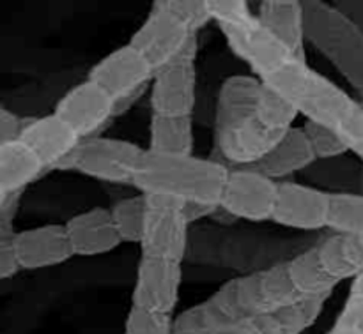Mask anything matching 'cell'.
I'll return each instance as SVG.
<instances>
[{
    "label": "cell",
    "instance_id": "2",
    "mask_svg": "<svg viewBox=\"0 0 363 334\" xmlns=\"http://www.w3.org/2000/svg\"><path fill=\"white\" fill-rule=\"evenodd\" d=\"M266 84L289 98L305 119L335 131L350 152L363 163V101L326 78L307 60L293 59Z\"/></svg>",
    "mask_w": 363,
    "mask_h": 334
},
{
    "label": "cell",
    "instance_id": "38",
    "mask_svg": "<svg viewBox=\"0 0 363 334\" xmlns=\"http://www.w3.org/2000/svg\"><path fill=\"white\" fill-rule=\"evenodd\" d=\"M340 14L363 28V0H330Z\"/></svg>",
    "mask_w": 363,
    "mask_h": 334
},
{
    "label": "cell",
    "instance_id": "6",
    "mask_svg": "<svg viewBox=\"0 0 363 334\" xmlns=\"http://www.w3.org/2000/svg\"><path fill=\"white\" fill-rule=\"evenodd\" d=\"M197 34L190 25L167 9H151L128 42L135 46L156 71L199 52Z\"/></svg>",
    "mask_w": 363,
    "mask_h": 334
},
{
    "label": "cell",
    "instance_id": "35",
    "mask_svg": "<svg viewBox=\"0 0 363 334\" xmlns=\"http://www.w3.org/2000/svg\"><path fill=\"white\" fill-rule=\"evenodd\" d=\"M211 11L213 21L218 25L241 23L254 16L250 11L248 0H206Z\"/></svg>",
    "mask_w": 363,
    "mask_h": 334
},
{
    "label": "cell",
    "instance_id": "28",
    "mask_svg": "<svg viewBox=\"0 0 363 334\" xmlns=\"http://www.w3.org/2000/svg\"><path fill=\"white\" fill-rule=\"evenodd\" d=\"M257 115L269 131L284 134L294 126L296 119L300 117V112L294 106V103L289 98H286L279 88L264 81L257 99Z\"/></svg>",
    "mask_w": 363,
    "mask_h": 334
},
{
    "label": "cell",
    "instance_id": "19",
    "mask_svg": "<svg viewBox=\"0 0 363 334\" xmlns=\"http://www.w3.org/2000/svg\"><path fill=\"white\" fill-rule=\"evenodd\" d=\"M315 161H318V158H315V152L308 142L307 134H305L303 127L293 126L284 133V137L273 145L272 151L261 161L250 166L282 183V180H287L296 173H303Z\"/></svg>",
    "mask_w": 363,
    "mask_h": 334
},
{
    "label": "cell",
    "instance_id": "30",
    "mask_svg": "<svg viewBox=\"0 0 363 334\" xmlns=\"http://www.w3.org/2000/svg\"><path fill=\"white\" fill-rule=\"evenodd\" d=\"M328 230L363 237V193L337 191L332 193Z\"/></svg>",
    "mask_w": 363,
    "mask_h": 334
},
{
    "label": "cell",
    "instance_id": "36",
    "mask_svg": "<svg viewBox=\"0 0 363 334\" xmlns=\"http://www.w3.org/2000/svg\"><path fill=\"white\" fill-rule=\"evenodd\" d=\"M14 229L7 225H0V280L14 278L20 271H23L18 260L16 250L13 244Z\"/></svg>",
    "mask_w": 363,
    "mask_h": 334
},
{
    "label": "cell",
    "instance_id": "8",
    "mask_svg": "<svg viewBox=\"0 0 363 334\" xmlns=\"http://www.w3.org/2000/svg\"><path fill=\"white\" fill-rule=\"evenodd\" d=\"M188 221L184 204L167 197H149L140 257L183 262L188 250Z\"/></svg>",
    "mask_w": 363,
    "mask_h": 334
},
{
    "label": "cell",
    "instance_id": "37",
    "mask_svg": "<svg viewBox=\"0 0 363 334\" xmlns=\"http://www.w3.org/2000/svg\"><path fill=\"white\" fill-rule=\"evenodd\" d=\"M25 119H21L16 112L2 106L0 108V144L18 140L23 129Z\"/></svg>",
    "mask_w": 363,
    "mask_h": 334
},
{
    "label": "cell",
    "instance_id": "23",
    "mask_svg": "<svg viewBox=\"0 0 363 334\" xmlns=\"http://www.w3.org/2000/svg\"><path fill=\"white\" fill-rule=\"evenodd\" d=\"M319 260L339 283L363 272V237L332 232L315 244Z\"/></svg>",
    "mask_w": 363,
    "mask_h": 334
},
{
    "label": "cell",
    "instance_id": "32",
    "mask_svg": "<svg viewBox=\"0 0 363 334\" xmlns=\"http://www.w3.org/2000/svg\"><path fill=\"white\" fill-rule=\"evenodd\" d=\"M174 315L152 313L131 306L124 321L123 334H172Z\"/></svg>",
    "mask_w": 363,
    "mask_h": 334
},
{
    "label": "cell",
    "instance_id": "29",
    "mask_svg": "<svg viewBox=\"0 0 363 334\" xmlns=\"http://www.w3.org/2000/svg\"><path fill=\"white\" fill-rule=\"evenodd\" d=\"M113 223L123 243L140 244L147 214V195L135 191L130 197H123L110 207Z\"/></svg>",
    "mask_w": 363,
    "mask_h": 334
},
{
    "label": "cell",
    "instance_id": "33",
    "mask_svg": "<svg viewBox=\"0 0 363 334\" xmlns=\"http://www.w3.org/2000/svg\"><path fill=\"white\" fill-rule=\"evenodd\" d=\"M333 324L351 334H363V272L351 280L346 303Z\"/></svg>",
    "mask_w": 363,
    "mask_h": 334
},
{
    "label": "cell",
    "instance_id": "34",
    "mask_svg": "<svg viewBox=\"0 0 363 334\" xmlns=\"http://www.w3.org/2000/svg\"><path fill=\"white\" fill-rule=\"evenodd\" d=\"M165 9L181 18L195 32L202 30L209 21H213L211 11L206 0H170Z\"/></svg>",
    "mask_w": 363,
    "mask_h": 334
},
{
    "label": "cell",
    "instance_id": "20",
    "mask_svg": "<svg viewBox=\"0 0 363 334\" xmlns=\"http://www.w3.org/2000/svg\"><path fill=\"white\" fill-rule=\"evenodd\" d=\"M46 172L48 166L20 138L0 144V200L21 197Z\"/></svg>",
    "mask_w": 363,
    "mask_h": 334
},
{
    "label": "cell",
    "instance_id": "18",
    "mask_svg": "<svg viewBox=\"0 0 363 334\" xmlns=\"http://www.w3.org/2000/svg\"><path fill=\"white\" fill-rule=\"evenodd\" d=\"M64 225L77 257H101L124 244L113 223L112 211L106 207H91L78 212Z\"/></svg>",
    "mask_w": 363,
    "mask_h": 334
},
{
    "label": "cell",
    "instance_id": "15",
    "mask_svg": "<svg viewBox=\"0 0 363 334\" xmlns=\"http://www.w3.org/2000/svg\"><path fill=\"white\" fill-rule=\"evenodd\" d=\"M199 74L195 55L183 57L156 71L149 87L151 112L158 115H191L197 106Z\"/></svg>",
    "mask_w": 363,
    "mask_h": 334
},
{
    "label": "cell",
    "instance_id": "14",
    "mask_svg": "<svg viewBox=\"0 0 363 334\" xmlns=\"http://www.w3.org/2000/svg\"><path fill=\"white\" fill-rule=\"evenodd\" d=\"M183 285V262L140 257L135 276L131 306L152 313L174 315Z\"/></svg>",
    "mask_w": 363,
    "mask_h": 334
},
{
    "label": "cell",
    "instance_id": "42",
    "mask_svg": "<svg viewBox=\"0 0 363 334\" xmlns=\"http://www.w3.org/2000/svg\"><path fill=\"white\" fill-rule=\"evenodd\" d=\"M262 2H269V4H294V2H300V0H262Z\"/></svg>",
    "mask_w": 363,
    "mask_h": 334
},
{
    "label": "cell",
    "instance_id": "22",
    "mask_svg": "<svg viewBox=\"0 0 363 334\" xmlns=\"http://www.w3.org/2000/svg\"><path fill=\"white\" fill-rule=\"evenodd\" d=\"M257 18L296 59L307 60V34L301 0L294 4L261 2Z\"/></svg>",
    "mask_w": 363,
    "mask_h": 334
},
{
    "label": "cell",
    "instance_id": "11",
    "mask_svg": "<svg viewBox=\"0 0 363 334\" xmlns=\"http://www.w3.org/2000/svg\"><path fill=\"white\" fill-rule=\"evenodd\" d=\"M279 186V180L264 175L254 166H236L230 168L220 204L240 221H272Z\"/></svg>",
    "mask_w": 363,
    "mask_h": 334
},
{
    "label": "cell",
    "instance_id": "24",
    "mask_svg": "<svg viewBox=\"0 0 363 334\" xmlns=\"http://www.w3.org/2000/svg\"><path fill=\"white\" fill-rule=\"evenodd\" d=\"M149 151L163 154H194L195 133L191 115H158L149 120Z\"/></svg>",
    "mask_w": 363,
    "mask_h": 334
},
{
    "label": "cell",
    "instance_id": "27",
    "mask_svg": "<svg viewBox=\"0 0 363 334\" xmlns=\"http://www.w3.org/2000/svg\"><path fill=\"white\" fill-rule=\"evenodd\" d=\"M233 326H236V322L211 294L206 301L174 317L172 334H223Z\"/></svg>",
    "mask_w": 363,
    "mask_h": 334
},
{
    "label": "cell",
    "instance_id": "16",
    "mask_svg": "<svg viewBox=\"0 0 363 334\" xmlns=\"http://www.w3.org/2000/svg\"><path fill=\"white\" fill-rule=\"evenodd\" d=\"M13 244L23 271L57 267L77 257L66 225L60 223H46L14 232Z\"/></svg>",
    "mask_w": 363,
    "mask_h": 334
},
{
    "label": "cell",
    "instance_id": "10",
    "mask_svg": "<svg viewBox=\"0 0 363 334\" xmlns=\"http://www.w3.org/2000/svg\"><path fill=\"white\" fill-rule=\"evenodd\" d=\"M236 292L245 318L275 313L305 301L291 280L287 262L240 276L236 278Z\"/></svg>",
    "mask_w": 363,
    "mask_h": 334
},
{
    "label": "cell",
    "instance_id": "17",
    "mask_svg": "<svg viewBox=\"0 0 363 334\" xmlns=\"http://www.w3.org/2000/svg\"><path fill=\"white\" fill-rule=\"evenodd\" d=\"M20 140L27 144L48 170H60L66 159L82 144V137L55 112L25 119Z\"/></svg>",
    "mask_w": 363,
    "mask_h": 334
},
{
    "label": "cell",
    "instance_id": "3",
    "mask_svg": "<svg viewBox=\"0 0 363 334\" xmlns=\"http://www.w3.org/2000/svg\"><path fill=\"white\" fill-rule=\"evenodd\" d=\"M230 166L216 158L163 154L144 149L133 175V190L149 197H167L183 204L218 205Z\"/></svg>",
    "mask_w": 363,
    "mask_h": 334
},
{
    "label": "cell",
    "instance_id": "44",
    "mask_svg": "<svg viewBox=\"0 0 363 334\" xmlns=\"http://www.w3.org/2000/svg\"><path fill=\"white\" fill-rule=\"evenodd\" d=\"M362 101H363V99H362Z\"/></svg>",
    "mask_w": 363,
    "mask_h": 334
},
{
    "label": "cell",
    "instance_id": "5",
    "mask_svg": "<svg viewBox=\"0 0 363 334\" xmlns=\"http://www.w3.org/2000/svg\"><path fill=\"white\" fill-rule=\"evenodd\" d=\"M144 147L123 138L99 137L87 138L66 159L60 172H77L113 186L133 188L135 168Z\"/></svg>",
    "mask_w": 363,
    "mask_h": 334
},
{
    "label": "cell",
    "instance_id": "21",
    "mask_svg": "<svg viewBox=\"0 0 363 334\" xmlns=\"http://www.w3.org/2000/svg\"><path fill=\"white\" fill-rule=\"evenodd\" d=\"M326 299L298 303L286 310L247 318L223 334H307L325 310Z\"/></svg>",
    "mask_w": 363,
    "mask_h": 334
},
{
    "label": "cell",
    "instance_id": "7",
    "mask_svg": "<svg viewBox=\"0 0 363 334\" xmlns=\"http://www.w3.org/2000/svg\"><path fill=\"white\" fill-rule=\"evenodd\" d=\"M156 69L131 42L106 53L89 71L91 80L105 88L123 113L135 99L151 87Z\"/></svg>",
    "mask_w": 363,
    "mask_h": 334
},
{
    "label": "cell",
    "instance_id": "12",
    "mask_svg": "<svg viewBox=\"0 0 363 334\" xmlns=\"http://www.w3.org/2000/svg\"><path fill=\"white\" fill-rule=\"evenodd\" d=\"M53 112L66 120L80 134L82 140L99 137L110 120L119 115L112 96L91 78H85L69 88L57 101Z\"/></svg>",
    "mask_w": 363,
    "mask_h": 334
},
{
    "label": "cell",
    "instance_id": "39",
    "mask_svg": "<svg viewBox=\"0 0 363 334\" xmlns=\"http://www.w3.org/2000/svg\"><path fill=\"white\" fill-rule=\"evenodd\" d=\"M216 205L211 204H197V202H190V204H184V211H186L188 221L194 225V223L201 221V219H209L211 212L215 211Z\"/></svg>",
    "mask_w": 363,
    "mask_h": 334
},
{
    "label": "cell",
    "instance_id": "1",
    "mask_svg": "<svg viewBox=\"0 0 363 334\" xmlns=\"http://www.w3.org/2000/svg\"><path fill=\"white\" fill-rule=\"evenodd\" d=\"M262 85L264 80L255 74H234L220 85L211 156L230 168L255 165L284 137L269 131L259 119Z\"/></svg>",
    "mask_w": 363,
    "mask_h": 334
},
{
    "label": "cell",
    "instance_id": "31",
    "mask_svg": "<svg viewBox=\"0 0 363 334\" xmlns=\"http://www.w3.org/2000/svg\"><path fill=\"white\" fill-rule=\"evenodd\" d=\"M301 127H303L305 134H307L318 159H332L339 158V156L351 154L347 145L342 142V138L335 131L330 129V127L323 126V124L311 119H305Z\"/></svg>",
    "mask_w": 363,
    "mask_h": 334
},
{
    "label": "cell",
    "instance_id": "41",
    "mask_svg": "<svg viewBox=\"0 0 363 334\" xmlns=\"http://www.w3.org/2000/svg\"><path fill=\"white\" fill-rule=\"evenodd\" d=\"M170 0H152V9H165Z\"/></svg>",
    "mask_w": 363,
    "mask_h": 334
},
{
    "label": "cell",
    "instance_id": "40",
    "mask_svg": "<svg viewBox=\"0 0 363 334\" xmlns=\"http://www.w3.org/2000/svg\"><path fill=\"white\" fill-rule=\"evenodd\" d=\"M209 219H211V221H215L216 225H220V226H233L240 221V219H238L233 212L227 211L222 204L216 205V209L211 212Z\"/></svg>",
    "mask_w": 363,
    "mask_h": 334
},
{
    "label": "cell",
    "instance_id": "25",
    "mask_svg": "<svg viewBox=\"0 0 363 334\" xmlns=\"http://www.w3.org/2000/svg\"><path fill=\"white\" fill-rule=\"evenodd\" d=\"M287 267H289L291 280H293L294 287L298 292L301 294L305 301L312 299H326L332 296L333 290L340 285L333 276L328 275L325 267H323L321 260L315 246L308 248V250L301 251L294 258L287 260Z\"/></svg>",
    "mask_w": 363,
    "mask_h": 334
},
{
    "label": "cell",
    "instance_id": "4",
    "mask_svg": "<svg viewBox=\"0 0 363 334\" xmlns=\"http://www.w3.org/2000/svg\"><path fill=\"white\" fill-rule=\"evenodd\" d=\"M305 34L363 99V28L325 0H301Z\"/></svg>",
    "mask_w": 363,
    "mask_h": 334
},
{
    "label": "cell",
    "instance_id": "9",
    "mask_svg": "<svg viewBox=\"0 0 363 334\" xmlns=\"http://www.w3.org/2000/svg\"><path fill=\"white\" fill-rule=\"evenodd\" d=\"M230 52L250 67L252 74L269 80L296 57L261 23L257 14L241 23L218 25ZM301 60V59H300Z\"/></svg>",
    "mask_w": 363,
    "mask_h": 334
},
{
    "label": "cell",
    "instance_id": "43",
    "mask_svg": "<svg viewBox=\"0 0 363 334\" xmlns=\"http://www.w3.org/2000/svg\"><path fill=\"white\" fill-rule=\"evenodd\" d=\"M358 191L363 193V166H362V172H360V183H358Z\"/></svg>",
    "mask_w": 363,
    "mask_h": 334
},
{
    "label": "cell",
    "instance_id": "13",
    "mask_svg": "<svg viewBox=\"0 0 363 334\" xmlns=\"http://www.w3.org/2000/svg\"><path fill=\"white\" fill-rule=\"evenodd\" d=\"M332 193L308 183L282 180L273 223L291 230L318 232L328 229Z\"/></svg>",
    "mask_w": 363,
    "mask_h": 334
},
{
    "label": "cell",
    "instance_id": "26",
    "mask_svg": "<svg viewBox=\"0 0 363 334\" xmlns=\"http://www.w3.org/2000/svg\"><path fill=\"white\" fill-rule=\"evenodd\" d=\"M363 163L350 154L332 159H318L303 172L305 179L312 186L337 193V191H358Z\"/></svg>",
    "mask_w": 363,
    "mask_h": 334
}]
</instances>
